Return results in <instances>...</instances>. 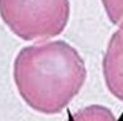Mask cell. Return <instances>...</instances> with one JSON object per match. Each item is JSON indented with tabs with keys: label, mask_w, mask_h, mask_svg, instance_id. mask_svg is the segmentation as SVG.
<instances>
[{
	"label": "cell",
	"mask_w": 123,
	"mask_h": 121,
	"mask_svg": "<svg viewBox=\"0 0 123 121\" xmlns=\"http://www.w3.org/2000/svg\"><path fill=\"white\" fill-rule=\"evenodd\" d=\"M87 77L78 51L64 40L24 47L13 61V81L24 102L41 114L61 113Z\"/></svg>",
	"instance_id": "1"
},
{
	"label": "cell",
	"mask_w": 123,
	"mask_h": 121,
	"mask_svg": "<svg viewBox=\"0 0 123 121\" xmlns=\"http://www.w3.org/2000/svg\"><path fill=\"white\" fill-rule=\"evenodd\" d=\"M69 16V0H0L1 20L25 41H45L61 35Z\"/></svg>",
	"instance_id": "2"
},
{
	"label": "cell",
	"mask_w": 123,
	"mask_h": 121,
	"mask_svg": "<svg viewBox=\"0 0 123 121\" xmlns=\"http://www.w3.org/2000/svg\"><path fill=\"white\" fill-rule=\"evenodd\" d=\"M66 121H122L118 120L117 116L107 107L98 104L87 105L81 108L77 112L69 114Z\"/></svg>",
	"instance_id": "4"
},
{
	"label": "cell",
	"mask_w": 123,
	"mask_h": 121,
	"mask_svg": "<svg viewBox=\"0 0 123 121\" xmlns=\"http://www.w3.org/2000/svg\"><path fill=\"white\" fill-rule=\"evenodd\" d=\"M112 33L102 60L106 88L115 99L123 101V21Z\"/></svg>",
	"instance_id": "3"
},
{
	"label": "cell",
	"mask_w": 123,
	"mask_h": 121,
	"mask_svg": "<svg viewBox=\"0 0 123 121\" xmlns=\"http://www.w3.org/2000/svg\"><path fill=\"white\" fill-rule=\"evenodd\" d=\"M109 20L112 24L123 21V0H101Z\"/></svg>",
	"instance_id": "5"
}]
</instances>
